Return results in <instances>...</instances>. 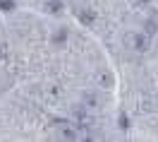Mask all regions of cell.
I'll list each match as a JSON object with an SVG mask.
<instances>
[{
  "label": "cell",
  "instance_id": "cell-1",
  "mask_svg": "<svg viewBox=\"0 0 158 142\" xmlns=\"http://www.w3.org/2000/svg\"><path fill=\"white\" fill-rule=\"evenodd\" d=\"M55 135H58L60 140H79V137H81V125L62 121V123H58V132H55Z\"/></svg>",
  "mask_w": 158,
  "mask_h": 142
},
{
  "label": "cell",
  "instance_id": "cell-2",
  "mask_svg": "<svg viewBox=\"0 0 158 142\" xmlns=\"http://www.w3.org/2000/svg\"><path fill=\"white\" fill-rule=\"evenodd\" d=\"M129 43H132V48H134V51H139V53L146 51V36H144L141 31L132 34V36H129Z\"/></svg>",
  "mask_w": 158,
  "mask_h": 142
},
{
  "label": "cell",
  "instance_id": "cell-3",
  "mask_svg": "<svg viewBox=\"0 0 158 142\" xmlns=\"http://www.w3.org/2000/svg\"><path fill=\"white\" fill-rule=\"evenodd\" d=\"M50 43L58 48V46H65L67 43V29H55L50 34Z\"/></svg>",
  "mask_w": 158,
  "mask_h": 142
},
{
  "label": "cell",
  "instance_id": "cell-4",
  "mask_svg": "<svg viewBox=\"0 0 158 142\" xmlns=\"http://www.w3.org/2000/svg\"><path fill=\"white\" fill-rule=\"evenodd\" d=\"M77 20L81 22V24H86V27H91L94 22H96V15H94V10H89V7H84V10L77 12Z\"/></svg>",
  "mask_w": 158,
  "mask_h": 142
},
{
  "label": "cell",
  "instance_id": "cell-5",
  "mask_svg": "<svg viewBox=\"0 0 158 142\" xmlns=\"http://www.w3.org/2000/svg\"><path fill=\"white\" fill-rule=\"evenodd\" d=\"M62 10H65V2L62 0H48L46 2V12L48 15H60Z\"/></svg>",
  "mask_w": 158,
  "mask_h": 142
},
{
  "label": "cell",
  "instance_id": "cell-6",
  "mask_svg": "<svg viewBox=\"0 0 158 142\" xmlns=\"http://www.w3.org/2000/svg\"><path fill=\"white\" fill-rule=\"evenodd\" d=\"M139 5H146V2H151V0H137Z\"/></svg>",
  "mask_w": 158,
  "mask_h": 142
}]
</instances>
